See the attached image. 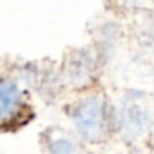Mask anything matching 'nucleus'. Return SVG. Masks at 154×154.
<instances>
[{"instance_id":"1","label":"nucleus","mask_w":154,"mask_h":154,"mask_svg":"<svg viewBox=\"0 0 154 154\" xmlns=\"http://www.w3.org/2000/svg\"><path fill=\"white\" fill-rule=\"evenodd\" d=\"M78 133L88 142H97L105 132V109L97 97H88L78 105L75 115Z\"/></svg>"},{"instance_id":"3","label":"nucleus","mask_w":154,"mask_h":154,"mask_svg":"<svg viewBox=\"0 0 154 154\" xmlns=\"http://www.w3.org/2000/svg\"><path fill=\"white\" fill-rule=\"evenodd\" d=\"M69 75L72 76L73 82L76 84H84L91 75V64L88 61V57L84 54L76 55L73 63L69 67Z\"/></svg>"},{"instance_id":"2","label":"nucleus","mask_w":154,"mask_h":154,"mask_svg":"<svg viewBox=\"0 0 154 154\" xmlns=\"http://www.w3.org/2000/svg\"><path fill=\"white\" fill-rule=\"evenodd\" d=\"M24 105V93L20 85L11 79H0V127L18 121Z\"/></svg>"},{"instance_id":"4","label":"nucleus","mask_w":154,"mask_h":154,"mask_svg":"<svg viewBox=\"0 0 154 154\" xmlns=\"http://www.w3.org/2000/svg\"><path fill=\"white\" fill-rule=\"evenodd\" d=\"M50 154H78L76 145L69 139H57L51 144Z\"/></svg>"}]
</instances>
